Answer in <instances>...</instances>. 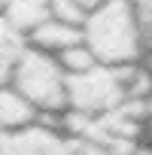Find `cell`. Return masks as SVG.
Masks as SVG:
<instances>
[{"mask_svg":"<svg viewBox=\"0 0 152 155\" xmlns=\"http://www.w3.org/2000/svg\"><path fill=\"white\" fill-rule=\"evenodd\" d=\"M152 97V73L140 67L91 64L82 73H67V113L70 119H94L131 101Z\"/></svg>","mask_w":152,"mask_h":155,"instance_id":"6da1fadb","label":"cell"},{"mask_svg":"<svg viewBox=\"0 0 152 155\" xmlns=\"http://www.w3.org/2000/svg\"><path fill=\"white\" fill-rule=\"evenodd\" d=\"M82 46L97 64L107 67H140L146 46H143V25L137 15L134 0H104L82 21Z\"/></svg>","mask_w":152,"mask_h":155,"instance_id":"7a4b0ae2","label":"cell"},{"mask_svg":"<svg viewBox=\"0 0 152 155\" xmlns=\"http://www.w3.org/2000/svg\"><path fill=\"white\" fill-rule=\"evenodd\" d=\"M9 85L15 91H21L43 119H64V113H67V70L61 67V61L55 55H46V52L28 46L12 67Z\"/></svg>","mask_w":152,"mask_h":155,"instance_id":"3957f363","label":"cell"},{"mask_svg":"<svg viewBox=\"0 0 152 155\" xmlns=\"http://www.w3.org/2000/svg\"><path fill=\"white\" fill-rule=\"evenodd\" d=\"M3 155H104V152L85 137L73 134L70 128L37 122L18 134H6Z\"/></svg>","mask_w":152,"mask_h":155,"instance_id":"277c9868","label":"cell"},{"mask_svg":"<svg viewBox=\"0 0 152 155\" xmlns=\"http://www.w3.org/2000/svg\"><path fill=\"white\" fill-rule=\"evenodd\" d=\"M82 43V31L79 25H70V21H61L55 15H49L46 21H40L31 34H28V46L46 52V55H55L61 58L64 52H70L73 46Z\"/></svg>","mask_w":152,"mask_h":155,"instance_id":"5b68a950","label":"cell"},{"mask_svg":"<svg viewBox=\"0 0 152 155\" xmlns=\"http://www.w3.org/2000/svg\"><path fill=\"white\" fill-rule=\"evenodd\" d=\"M37 122H49V119H43L31 107V101L21 91H15L9 82L0 85V134L3 137L6 134H18V131H25V128H31Z\"/></svg>","mask_w":152,"mask_h":155,"instance_id":"8992f818","label":"cell"},{"mask_svg":"<svg viewBox=\"0 0 152 155\" xmlns=\"http://www.w3.org/2000/svg\"><path fill=\"white\" fill-rule=\"evenodd\" d=\"M0 15H3L15 31H21L25 37L52 15V0H3L0 6Z\"/></svg>","mask_w":152,"mask_h":155,"instance_id":"52a82bcc","label":"cell"},{"mask_svg":"<svg viewBox=\"0 0 152 155\" xmlns=\"http://www.w3.org/2000/svg\"><path fill=\"white\" fill-rule=\"evenodd\" d=\"M25 49H28V37L0 15V85H6L12 79V67Z\"/></svg>","mask_w":152,"mask_h":155,"instance_id":"ba28073f","label":"cell"},{"mask_svg":"<svg viewBox=\"0 0 152 155\" xmlns=\"http://www.w3.org/2000/svg\"><path fill=\"white\" fill-rule=\"evenodd\" d=\"M134 6H137V15L143 25V46H146L143 67L152 73V0H134Z\"/></svg>","mask_w":152,"mask_h":155,"instance_id":"9c48e42d","label":"cell"},{"mask_svg":"<svg viewBox=\"0 0 152 155\" xmlns=\"http://www.w3.org/2000/svg\"><path fill=\"white\" fill-rule=\"evenodd\" d=\"M146 140H149V146H152V97H149V104H146Z\"/></svg>","mask_w":152,"mask_h":155,"instance_id":"30bf717a","label":"cell"},{"mask_svg":"<svg viewBox=\"0 0 152 155\" xmlns=\"http://www.w3.org/2000/svg\"><path fill=\"white\" fill-rule=\"evenodd\" d=\"M0 155H3V134H0Z\"/></svg>","mask_w":152,"mask_h":155,"instance_id":"8fae6325","label":"cell"},{"mask_svg":"<svg viewBox=\"0 0 152 155\" xmlns=\"http://www.w3.org/2000/svg\"><path fill=\"white\" fill-rule=\"evenodd\" d=\"M0 6H3V0H0Z\"/></svg>","mask_w":152,"mask_h":155,"instance_id":"7c38bea8","label":"cell"}]
</instances>
